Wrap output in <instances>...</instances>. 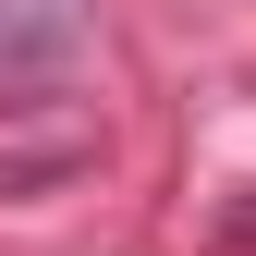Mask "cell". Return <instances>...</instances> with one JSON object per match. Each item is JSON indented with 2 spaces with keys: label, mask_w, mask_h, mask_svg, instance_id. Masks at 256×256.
Listing matches in <instances>:
<instances>
[{
  "label": "cell",
  "mask_w": 256,
  "mask_h": 256,
  "mask_svg": "<svg viewBox=\"0 0 256 256\" xmlns=\"http://www.w3.org/2000/svg\"><path fill=\"white\" fill-rule=\"evenodd\" d=\"M86 171V134H49V146H12L0 134V208L12 196H49V183H74Z\"/></svg>",
  "instance_id": "2"
},
{
  "label": "cell",
  "mask_w": 256,
  "mask_h": 256,
  "mask_svg": "<svg viewBox=\"0 0 256 256\" xmlns=\"http://www.w3.org/2000/svg\"><path fill=\"white\" fill-rule=\"evenodd\" d=\"M86 49V0H0V86H49Z\"/></svg>",
  "instance_id": "1"
},
{
  "label": "cell",
  "mask_w": 256,
  "mask_h": 256,
  "mask_svg": "<svg viewBox=\"0 0 256 256\" xmlns=\"http://www.w3.org/2000/svg\"><path fill=\"white\" fill-rule=\"evenodd\" d=\"M232 244H256V208H232Z\"/></svg>",
  "instance_id": "3"
}]
</instances>
